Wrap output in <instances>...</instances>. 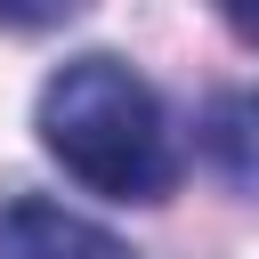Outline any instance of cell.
Wrapping results in <instances>:
<instances>
[{
  "instance_id": "obj_3",
  "label": "cell",
  "mask_w": 259,
  "mask_h": 259,
  "mask_svg": "<svg viewBox=\"0 0 259 259\" xmlns=\"http://www.w3.org/2000/svg\"><path fill=\"white\" fill-rule=\"evenodd\" d=\"M202 162L235 186V194H251L259 202V89H219L210 105H202Z\"/></svg>"
},
{
  "instance_id": "obj_2",
  "label": "cell",
  "mask_w": 259,
  "mask_h": 259,
  "mask_svg": "<svg viewBox=\"0 0 259 259\" xmlns=\"http://www.w3.org/2000/svg\"><path fill=\"white\" fill-rule=\"evenodd\" d=\"M0 259H138L113 227L49 202V194H8L0 202Z\"/></svg>"
},
{
  "instance_id": "obj_1",
  "label": "cell",
  "mask_w": 259,
  "mask_h": 259,
  "mask_svg": "<svg viewBox=\"0 0 259 259\" xmlns=\"http://www.w3.org/2000/svg\"><path fill=\"white\" fill-rule=\"evenodd\" d=\"M40 146L49 162H65V178H81L105 202H162L178 178V146L154 81L105 49L40 81Z\"/></svg>"
},
{
  "instance_id": "obj_4",
  "label": "cell",
  "mask_w": 259,
  "mask_h": 259,
  "mask_svg": "<svg viewBox=\"0 0 259 259\" xmlns=\"http://www.w3.org/2000/svg\"><path fill=\"white\" fill-rule=\"evenodd\" d=\"M227 24H235L243 40H259V8H251V0H235V8H227Z\"/></svg>"
}]
</instances>
